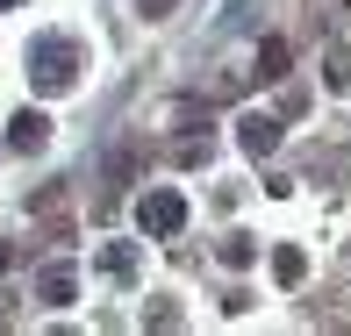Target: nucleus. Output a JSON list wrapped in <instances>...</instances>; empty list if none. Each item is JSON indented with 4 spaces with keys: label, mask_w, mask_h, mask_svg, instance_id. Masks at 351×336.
I'll return each mask as SVG.
<instances>
[{
    "label": "nucleus",
    "mask_w": 351,
    "mask_h": 336,
    "mask_svg": "<svg viewBox=\"0 0 351 336\" xmlns=\"http://www.w3.org/2000/svg\"><path fill=\"white\" fill-rule=\"evenodd\" d=\"M136 229H143V236H180V229H186V194H180V186L143 194V201H136Z\"/></svg>",
    "instance_id": "f03ea898"
},
{
    "label": "nucleus",
    "mask_w": 351,
    "mask_h": 336,
    "mask_svg": "<svg viewBox=\"0 0 351 336\" xmlns=\"http://www.w3.org/2000/svg\"><path fill=\"white\" fill-rule=\"evenodd\" d=\"M330 93H351V43L330 51Z\"/></svg>",
    "instance_id": "1a4fd4ad"
},
{
    "label": "nucleus",
    "mask_w": 351,
    "mask_h": 336,
    "mask_svg": "<svg viewBox=\"0 0 351 336\" xmlns=\"http://www.w3.org/2000/svg\"><path fill=\"white\" fill-rule=\"evenodd\" d=\"M0 8H22V0H0Z\"/></svg>",
    "instance_id": "2eb2a0df"
},
{
    "label": "nucleus",
    "mask_w": 351,
    "mask_h": 336,
    "mask_svg": "<svg viewBox=\"0 0 351 336\" xmlns=\"http://www.w3.org/2000/svg\"><path fill=\"white\" fill-rule=\"evenodd\" d=\"M172 8H180V0H136V14H143V22H165Z\"/></svg>",
    "instance_id": "ddd939ff"
},
{
    "label": "nucleus",
    "mask_w": 351,
    "mask_h": 336,
    "mask_svg": "<svg viewBox=\"0 0 351 336\" xmlns=\"http://www.w3.org/2000/svg\"><path fill=\"white\" fill-rule=\"evenodd\" d=\"M237 143H244V157H273L280 151V122L273 115H237Z\"/></svg>",
    "instance_id": "7ed1b4c3"
},
{
    "label": "nucleus",
    "mask_w": 351,
    "mask_h": 336,
    "mask_svg": "<svg viewBox=\"0 0 351 336\" xmlns=\"http://www.w3.org/2000/svg\"><path fill=\"white\" fill-rule=\"evenodd\" d=\"M287 65H294L287 36H265V43H258V72H251V79H287Z\"/></svg>",
    "instance_id": "423d86ee"
},
{
    "label": "nucleus",
    "mask_w": 351,
    "mask_h": 336,
    "mask_svg": "<svg viewBox=\"0 0 351 336\" xmlns=\"http://www.w3.org/2000/svg\"><path fill=\"white\" fill-rule=\"evenodd\" d=\"M29 215H43V222H65V194H58V186H36V194H29Z\"/></svg>",
    "instance_id": "6e6552de"
},
{
    "label": "nucleus",
    "mask_w": 351,
    "mask_h": 336,
    "mask_svg": "<svg viewBox=\"0 0 351 336\" xmlns=\"http://www.w3.org/2000/svg\"><path fill=\"white\" fill-rule=\"evenodd\" d=\"M8 265H14V250H8V244H0V279H8Z\"/></svg>",
    "instance_id": "4468645a"
},
{
    "label": "nucleus",
    "mask_w": 351,
    "mask_h": 336,
    "mask_svg": "<svg viewBox=\"0 0 351 336\" xmlns=\"http://www.w3.org/2000/svg\"><path fill=\"white\" fill-rule=\"evenodd\" d=\"M86 79V51L72 36H36L29 43V86L36 93H72Z\"/></svg>",
    "instance_id": "f257e3e1"
},
{
    "label": "nucleus",
    "mask_w": 351,
    "mask_h": 336,
    "mask_svg": "<svg viewBox=\"0 0 351 336\" xmlns=\"http://www.w3.org/2000/svg\"><path fill=\"white\" fill-rule=\"evenodd\" d=\"M180 165H208V136H180Z\"/></svg>",
    "instance_id": "f8f14e48"
},
{
    "label": "nucleus",
    "mask_w": 351,
    "mask_h": 336,
    "mask_svg": "<svg viewBox=\"0 0 351 336\" xmlns=\"http://www.w3.org/2000/svg\"><path fill=\"white\" fill-rule=\"evenodd\" d=\"M43 143H51V122H43L36 107H22V115L8 122V151H22V157H36Z\"/></svg>",
    "instance_id": "20e7f679"
},
{
    "label": "nucleus",
    "mask_w": 351,
    "mask_h": 336,
    "mask_svg": "<svg viewBox=\"0 0 351 336\" xmlns=\"http://www.w3.org/2000/svg\"><path fill=\"white\" fill-rule=\"evenodd\" d=\"M72 294H79V272L72 265H43L36 272V300H43V308H72Z\"/></svg>",
    "instance_id": "39448f33"
},
{
    "label": "nucleus",
    "mask_w": 351,
    "mask_h": 336,
    "mask_svg": "<svg viewBox=\"0 0 351 336\" xmlns=\"http://www.w3.org/2000/svg\"><path fill=\"white\" fill-rule=\"evenodd\" d=\"M273 279H280V286H301V279H308V258H301V244H280V250H273Z\"/></svg>",
    "instance_id": "0eeeda50"
},
{
    "label": "nucleus",
    "mask_w": 351,
    "mask_h": 336,
    "mask_svg": "<svg viewBox=\"0 0 351 336\" xmlns=\"http://www.w3.org/2000/svg\"><path fill=\"white\" fill-rule=\"evenodd\" d=\"M101 265L115 272V279H130V272H136V250H130V244H108V250H101Z\"/></svg>",
    "instance_id": "9d476101"
},
{
    "label": "nucleus",
    "mask_w": 351,
    "mask_h": 336,
    "mask_svg": "<svg viewBox=\"0 0 351 336\" xmlns=\"http://www.w3.org/2000/svg\"><path fill=\"white\" fill-rule=\"evenodd\" d=\"M222 265H251V236H244V229L222 236Z\"/></svg>",
    "instance_id": "9b49d317"
}]
</instances>
